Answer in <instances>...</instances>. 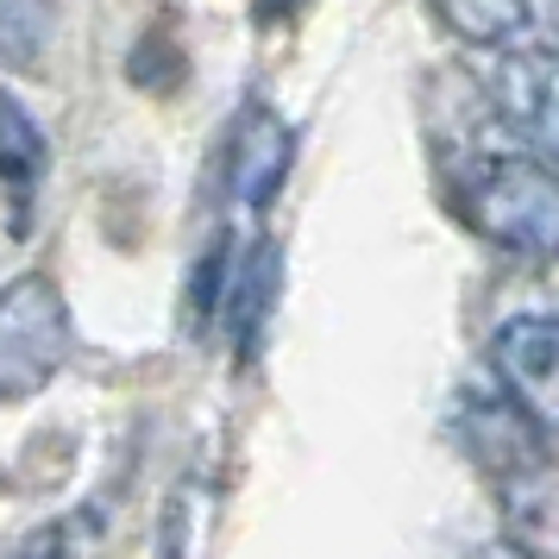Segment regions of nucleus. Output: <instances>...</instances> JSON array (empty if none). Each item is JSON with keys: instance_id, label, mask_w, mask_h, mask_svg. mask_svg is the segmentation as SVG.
Here are the masks:
<instances>
[{"instance_id": "f257e3e1", "label": "nucleus", "mask_w": 559, "mask_h": 559, "mask_svg": "<svg viewBox=\"0 0 559 559\" xmlns=\"http://www.w3.org/2000/svg\"><path fill=\"white\" fill-rule=\"evenodd\" d=\"M459 214L509 258H559V170L540 157L484 152L459 189Z\"/></svg>"}, {"instance_id": "f03ea898", "label": "nucleus", "mask_w": 559, "mask_h": 559, "mask_svg": "<svg viewBox=\"0 0 559 559\" xmlns=\"http://www.w3.org/2000/svg\"><path fill=\"white\" fill-rule=\"evenodd\" d=\"M76 328H70V302L51 277H13L0 289V408L38 396L45 383L70 365Z\"/></svg>"}, {"instance_id": "7ed1b4c3", "label": "nucleus", "mask_w": 559, "mask_h": 559, "mask_svg": "<svg viewBox=\"0 0 559 559\" xmlns=\"http://www.w3.org/2000/svg\"><path fill=\"white\" fill-rule=\"evenodd\" d=\"M497 390L540 433H559V314H509L490 333Z\"/></svg>"}, {"instance_id": "20e7f679", "label": "nucleus", "mask_w": 559, "mask_h": 559, "mask_svg": "<svg viewBox=\"0 0 559 559\" xmlns=\"http://www.w3.org/2000/svg\"><path fill=\"white\" fill-rule=\"evenodd\" d=\"M490 102L540 164H559V51L554 45H509L490 76Z\"/></svg>"}, {"instance_id": "39448f33", "label": "nucleus", "mask_w": 559, "mask_h": 559, "mask_svg": "<svg viewBox=\"0 0 559 559\" xmlns=\"http://www.w3.org/2000/svg\"><path fill=\"white\" fill-rule=\"evenodd\" d=\"M484 478L509 515V540L534 559H559V459L547 453V440H534L528 453L503 459Z\"/></svg>"}, {"instance_id": "423d86ee", "label": "nucleus", "mask_w": 559, "mask_h": 559, "mask_svg": "<svg viewBox=\"0 0 559 559\" xmlns=\"http://www.w3.org/2000/svg\"><path fill=\"white\" fill-rule=\"evenodd\" d=\"M45 164H51L45 127H38L32 107L0 82V202H7V233H13V239L32 233V202H38Z\"/></svg>"}, {"instance_id": "0eeeda50", "label": "nucleus", "mask_w": 559, "mask_h": 559, "mask_svg": "<svg viewBox=\"0 0 559 559\" xmlns=\"http://www.w3.org/2000/svg\"><path fill=\"white\" fill-rule=\"evenodd\" d=\"M283 170H289V132L271 114H252L239 127V139H233V189H239V202L264 207L277 195Z\"/></svg>"}, {"instance_id": "6e6552de", "label": "nucleus", "mask_w": 559, "mask_h": 559, "mask_svg": "<svg viewBox=\"0 0 559 559\" xmlns=\"http://www.w3.org/2000/svg\"><path fill=\"white\" fill-rule=\"evenodd\" d=\"M428 7L459 45H509L534 13L528 0H428Z\"/></svg>"}, {"instance_id": "1a4fd4ad", "label": "nucleus", "mask_w": 559, "mask_h": 559, "mask_svg": "<svg viewBox=\"0 0 559 559\" xmlns=\"http://www.w3.org/2000/svg\"><path fill=\"white\" fill-rule=\"evenodd\" d=\"M271 289H277V246H258L252 264H246V277H233V296L221 302L239 358H252L258 328H264V314H271Z\"/></svg>"}, {"instance_id": "9d476101", "label": "nucleus", "mask_w": 559, "mask_h": 559, "mask_svg": "<svg viewBox=\"0 0 559 559\" xmlns=\"http://www.w3.org/2000/svg\"><path fill=\"white\" fill-rule=\"evenodd\" d=\"M57 32V7L51 0H0V63L13 70H32L38 57H45V45H51Z\"/></svg>"}, {"instance_id": "9b49d317", "label": "nucleus", "mask_w": 559, "mask_h": 559, "mask_svg": "<svg viewBox=\"0 0 559 559\" xmlns=\"http://www.w3.org/2000/svg\"><path fill=\"white\" fill-rule=\"evenodd\" d=\"M233 289V233H221L214 246L202 252V271H195V289H189V328H207L221 302Z\"/></svg>"}, {"instance_id": "f8f14e48", "label": "nucleus", "mask_w": 559, "mask_h": 559, "mask_svg": "<svg viewBox=\"0 0 559 559\" xmlns=\"http://www.w3.org/2000/svg\"><path fill=\"white\" fill-rule=\"evenodd\" d=\"M13 559H70V528H38Z\"/></svg>"}, {"instance_id": "ddd939ff", "label": "nucleus", "mask_w": 559, "mask_h": 559, "mask_svg": "<svg viewBox=\"0 0 559 559\" xmlns=\"http://www.w3.org/2000/svg\"><path fill=\"white\" fill-rule=\"evenodd\" d=\"M465 559H534V554H522L515 540H484V547H472Z\"/></svg>"}, {"instance_id": "4468645a", "label": "nucleus", "mask_w": 559, "mask_h": 559, "mask_svg": "<svg viewBox=\"0 0 559 559\" xmlns=\"http://www.w3.org/2000/svg\"><path fill=\"white\" fill-rule=\"evenodd\" d=\"M554 20H559V0H554Z\"/></svg>"}]
</instances>
